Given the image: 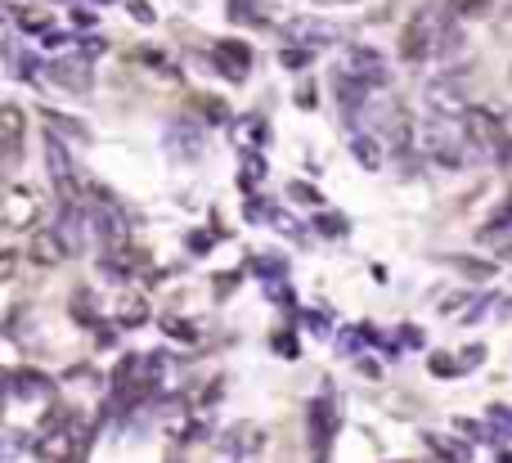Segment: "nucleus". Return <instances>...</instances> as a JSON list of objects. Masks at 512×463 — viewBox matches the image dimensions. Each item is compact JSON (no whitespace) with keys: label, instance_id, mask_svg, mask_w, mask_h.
I'll list each match as a JSON object with an SVG mask.
<instances>
[{"label":"nucleus","instance_id":"obj_19","mask_svg":"<svg viewBox=\"0 0 512 463\" xmlns=\"http://www.w3.org/2000/svg\"><path fill=\"white\" fill-rule=\"evenodd\" d=\"M477 360H486V347H463V360H459V369H472Z\"/></svg>","mask_w":512,"mask_h":463},{"label":"nucleus","instance_id":"obj_18","mask_svg":"<svg viewBox=\"0 0 512 463\" xmlns=\"http://www.w3.org/2000/svg\"><path fill=\"white\" fill-rule=\"evenodd\" d=\"M14 270H18V257L9 248H0V284H5V279H14Z\"/></svg>","mask_w":512,"mask_h":463},{"label":"nucleus","instance_id":"obj_14","mask_svg":"<svg viewBox=\"0 0 512 463\" xmlns=\"http://www.w3.org/2000/svg\"><path fill=\"white\" fill-rule=\"evenodd\" d=\"M454 266H459V270H468L472 279H490V275H495V261H472V257H454Z\"/></svg>","mask_w":512,"mask_h":463},{"label":"nucleus","instance_id":"obj_3","mask_svg":"<svg viewBox=\"0 0 512 463\" xmlns=\"http://www.w3.org/2000/svg\"><path fill=\"white\" fill-rule=\"evenodd\" d=\"M463 126H468V140L477 144V149H486L499 167H508L512 162V135L504 131V122H499L495 108H468Z\"/></svg>","mask_w":512,"mask_h":463},{"label":"nucleus","instance_id":"obj_5","mask_svg":"<svg viewBox=\"0 0 512 463\" xmlns=\"http://www.w3.org/2000/svg\"><path fill=\"white\" fill-rule=\"evenodd\" d=\"M212 63L221 68V77L248 81V72H252V45L248 41H216L212 45Z\"/></svg>","mask_w":512,"mask_h":463},{"label":"nucleus","instance_id":"obj_1","mask_svg":"<svg viewBox=\"0 0 512 463\" xmlns=\"http://www.w3.org/2000/svg\"><path fill=\"white\" fill-rule=\"evenodd\" d=\"M32 450L41 463H77L86 450V432H81L77 414H50V423L36 432Z\"/></svg>","mask_w":512,"mask_h":463},{"label":"nucleus","instance_id":"obj_12","mask_svg":"<svg viewBox=\"0 0 512 463\" xmlns=\"http://www.w3.org/2000/svg\"><path fill=\"white\" fill-rule=\"evenodd\" d=\"M310 423H315V450L324 455L328 437H333V428H337V423H333V405H328V401H315V405H310Z\"/></svg>","mask_w":512,"mask_h":463},{"label":"nucleus","instance_id":"obj_25","mask_svg":"<svg viewBox=\"0 0 512 463\" xmlns=\"http://www.w3.org/2000/svg\"><path fill=\"white\" fill-rule=\"evenodd\" d=\"M508 77H512V72H508Z\"/></svg>","mask_w":512,"mask_h":463},{"label":"nucleus","instance_id":"obj_23","mask_svg":"<svg viewBox=\"0 0 512 463\" xmlns=\"http://www.w3.org/2000/svg\"><path fill=\"white\" fill-rule=\"evenodd\" d=\"M499 463H512V450H504V455H499Z\"/></svg>","mask_w":512,"mask_h":463},{"label":"nucleus","instance_id":"obj_10","mask_svg":"<svg viewBox=\"0 0 512 463\" xmlns=\"http://www.w3.org/2000/svg\"><path fill=\"white\" fill-rule=\"evenodd\" d=\"M113 315H117L122 329H140V324L149 320V297L144 293H122L117 297V306H113Z\"/></svg>","mask_w":512,"mask_h":463},{"label":"nucleus","instance_id":"obj_4","mask_svg":"<svg viewBox=\"0 0 512 463\" xmlns=\"http://www.w3.org/2000/svg\"><path fill=\"white\" fill-rule=\"evenodd\" d=\"M41 212H45L41 198L23 185H9L5 194H0V225H5V230H36Z\"/></svg>","mask_w":512,"mask_h":463},{"label":"nucleus","instance_id":"obj_21","mask_svg":"<svg viewBox=\"0 0 512 463\" xmlns=\"http://www.w3.org/2000/svg\"><path fill=\"white\" fill-rule=\"evenodd\" d=\"M131 18H140V23H153V9L144 5V0H131Z\"/></svg>","mask_w":512,"mask_h":463},{"label":"nucleus","instance_id":"obj_24","mask_svg":"<svg viewBox=\"0 0 512 463\" xmlns=\"http://www.w3.org/2000/svg\"><path fill=\"white\" fill-rule=\"evenodd\" d=\"M0 18H5V9H0Z\"/></svg>","mask_w":512,"mask_h":463},{"label":"nucleus","instance_id":"obj_9","mask_svg":"<svg viewBox=\"0 0 512 463\" xmlns=\"http://www.w3.org/2000/svg\"><path fill=\"white\" fill-rule=\"evenodd\" d=\"M23 108L14 104H0V153H18V144H23Z\"/></svg>","mask_w":512,"mask_h":463},{"label":"nucleus","instance_id":"obj_22","mask_svg":"<svg viewBox=\"0 0 512 463\" xmlns=\"http://www.w3.org/2000/svg\"><path fill=\"white\" fill-rule=\"evenodd\" d=\"M306 59H310V50H283V63H288V68H301Z\"/></svg>","mask_w":512,"mask_h":463},{"label":"nucleus","instance_id":"obj_20","mask_svg":"<svg viewBox=\"0 0 512 463\" xmlns=\"http://www.w3.org/2000/svg\"><path fill=\"white\" fill-rule=\"evenodd\" d=\"M319 225H324V234H346V221H342V216H319Z\"/></svg>","mask_w":512,"mask_h":463},{"label":"nucleus","instance_id":"obj_11","mask_svg":"<svg viewBox=\"0 0 512 463\" xmlns=\"http://www.w3.org/2000/svg\"><path fill=\"white\" fill-rule=\"evenodd\" d=\"M346 72H351V77H360L364 86H378V81L387 77V68H382V59L373 50H351V63H346Z\"/></svg>","mask_w":512,"mask_h":463},{"label":"nucleus","instance_id":"obj_13","mask_svg":"<svg viewBox=\"0 0 512 463\" xmlns=\"http://www.w3.org/2000/svg\"><path fill=\"white\" fill-rule=\"evenodd\" d=\"M351 153L360 158V167H369V171L382 167V144L373 140V135H355V140H351Z\"/></svg>","mask_w":512,"mask_h":463},{"label":"nucleus","instance_id":"obj_17","mask_svg":"<svg viewBox=\"0 0 512 463\" xmlns=\"http://www.w3.org/2000/svg\"><path fill=\"white\" fill-rule=\"evenodd\" d=\"M432 374L436 378H450V374H463V369H459V360H454V356H432Z\"/></svg>","mask_w":512,"mask_h":463},{"label":"nucleus","instance_id":"obj_16","mask_svg":"<svg viewBox=\"0 0 512 463\" xmlns=\"http://www.w3.org/2000/svg\"><path fill=\"white\" fill-rule=\"evenodd\" d=\"M18 23L27 27V32H41V27H50V14H45V9H18Z\"/></svg>","mask_w":512,"mask_h":463},{"label":"nucleus","instance_id":"obj_7","mask_svg":"<svg viewBox=\"0 0 512 463\" xmlns=\"http://www.w3.org/2000/svg\"><path fill=\"white\" fill-rule=\"evenodd\" d=\"M283 36H288V41H297V45H328L337 36V27L319 23V18H292V23L283 27Z\"/></svg>","mask_w":512,"mask_h":463},{"label":"nucleus","instance_id":"obj_6","mask_svg":"<svg viewBox=\"0 0 512 463\" xmlns=\"http://www.w3.org/2000/svg\"><path fill=\"white\" fill-rule=\"evenodd\" d=\"M63 257H68V243H63V234L54 230H32V243H27V261L32 266H63Z\"/></svg>","mask_w":512,"mask_h":463},{"label":"nucleus","instance_id":"obj_2","mask_svg":"<svg viewBox=\"0 0 512 463\" xmlns=\"http://www.w3.org/2000/svg\"><path fill=\"white\" fill-rule=\"evenodd\" d=\"M445 18H450V9H436V5L418 9V14L409 18V27L400 32V54H405L409 63H418V59H432L436 50H445V41H454V36L445 32Z\"/></svg>","mask_w":512,"mask_h":463},{"label":"nucleus","instance_id":"obj_8","mask_svg":"<svg viewBox=\"0 0 512 463\" xmlns=\"http://www.w3.org/2000/svg\"><path fill=\"white\" fill-rule=\"evenodd\" d=\"M50 77H54V86L72 90V95L90 90V68H86L81 59H54V63H50Z\"/></svg>","mask_w":512,"mask_h":463},{"label":"nucleus","instance_id":"obj_15","mask_svg":"<svg viewBox=\"0 0 512 463\" xmlns=\"http://www.w3.org/2000/svg\"><path fill=\"white\" fill-rule=\"evenodd\" d=\"M194 104L203 108V117H207V122H225V117H230V113H225V104H221V99H207V95H198Z\"/></svg>","mask_w":512,"mask_h":463}]
</instances>
